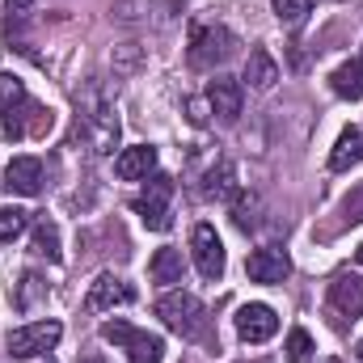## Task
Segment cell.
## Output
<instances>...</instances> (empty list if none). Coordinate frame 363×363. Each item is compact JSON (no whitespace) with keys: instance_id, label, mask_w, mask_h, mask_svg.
I'll use <instances>...</instances> for the list:
<instances>
[{"instance_id":"cell-1","label":"cell","mask_w":363,"mask_h":363,"mask_svg":"<svg viewBox=\"0 0 363 363\" xmlns=\"http://www.w3.org/2000/svg\"><path fill=\"white\" fill-rule=\"evenodd\" d=\"M157 317L165 321V330H174L186 342H194V338L207 334V308H203V300L190 296V291H169V296H161V300H157Z\"/></svg>"},{"instance_id":"cell-2","label":"cell","mask_w":363,"mask_h":363,"mask_svg":"<svg viewBox=\"0 0 363 363\" xmlns=\"http://www.w3.org/2000/svg\"><path fill=\"white\" fill-rule=\"evenodd\" d=\"M118 131H123L118 114L106 101H93L89 110H81V118H77V144H85L89 157H110L118 148Z\"/></svg>"},{"instance_id":"cell-3","label":"cell","mask_w":363,"mask_h":363,"mask_svg":"<svg viewBox=\"0 0 363 363\" xmlns=\"http://www.w3.org/2000/svg\"><path fill=\"white\" fill-rule=\"evenodd\" d=\"M101 338L106 342H114L118 351H127V359L131 363H161L165 359V342L157 338V334H148V330H140V325H131V321H106L101 325Z\"/></svg>"},{"instance_id":"cell-4","label":"cell","mask_w":363,"mask_h":363,"mask_svg":"<svg viewBox=\"0 0 363 363\" xmlns=\"http://www.w3.org/2000/svg\"><path fill=\"white\" fill-rule=\"evenodd\" d=\"M233 51H237V34H233L228 26H194L186 60H190V68L211 72V68H216V64H224Z\"/></svg>"},{"instance_id":"cell-5","label":"cell","mask_w":363,"mask_h":363,"mask_svg":"<svg viewBox=\"0 0 363 363\" xmlns=\"http://www.w3.org/2000/svg\"><path fill=\"white\" fill-rule=\"evenodd\" d=\"M148 186L131 199V211L152 228V233H165L169 228V199H174V178L169 174H148Z\"/></svg>"},{"instance_id":"cell-6","label":"cell","mask_w":363,"mask_h":363,"mask_svg":"<svg viewBox=\"0 0 363 363\" xmlns=\"http://www.w3.org/2000/svg\"><path fill=\"white\" fill-rule=\"evenodd\" d=\"M60 338H64V325L60 321H30V325H17L9 334V355L13 359H34V355L55 351Z\"/></svg>"},{"instance_id":"cell-7","label":"cell","mask_w":363,"mask_h":363,"mask_svg":"<svg viewBox=\"0 0 363 363\" xmlns=\"http://www.w3.org/2000/svg\"><path fill=\"white\" fill-rule=\"evenodd\" d=\"M4 123V135L9 140H43L51 127H55V114L47 110V106H38L34 97H26L9 118H0Z\"/></svg>"},{"instance_id":"cell-8","label":"cell","mask_w":363,"mask_h":363,"mask_svg":"<svg viewBox=\"0 0 363 363\" xmlns=\"http://www.w3.org/2000/svg\"><path fill=\"white\" fill-rule=\"evenodd\" d=\"M190 254H194V267L199 274L207 279V283H220L224 279V241L216 237V228L211 224H194V233H190Z\"/></svg>"},{"instance_id":"cell-9","label":"cell","mask_w":363,"mask_h":363,"mask_svg":"<svg viewBox=\"0 0 363 363\" xmlns=\"http://www.w3.org/2000/svg\"><path fill=\"white\" fill-rule=\"evenodd\" d=\"M135 300V287L118 274H97L89 283V296H85V313H110L114 304H131Z\"/></svg>"},{"instance_id":"cell-10","label":"cell","mask_w":363,"mask_h":363,"mask_svg":"<svg viewBox=\"0 0 363 363\" xmlns=\"http://www.w3.org/2000/svg\"><path fill=\"white\" fill-rule=\"evenodd\" d=\"M207 106H211V114L220 118V123H237L241 118V106H245V89H241V81H233V77H216V81H207Z\"/></svg>"},{"instance_id":"cell-11","label":"cell","mask_w":363,"mask_h":363,"mask_svg":"<svg viewBox=\"0 0 363 363\" xmlns=\"http://www.w3.org/2000/svg\"><path fill=\"white\" fill-rule=\"evenodd\" d=\"M237 334L241 342H271L279 334V317L271 304H241L237 308Z\"/></svg>"},{"instance_id":"cell-12","label":"cell","mask_w":363,"mask_h":363,"mask_svg":"<svg viewBox=\"0 0 363 363\" xmlns=\"http://www.w3.org/2000/svg\"><path fill=\"white\" fill-rule=\"evenodd\" d=\"M245 274H250L254 283H283V279L291 274V258H287V250H279V245H262V250H254V254L245 258Z\"/></svg>"},{"instance_id":"cell-13","label":"cell","mask_w":363,"mask_h":363,"mask_svg":"<svg viewBox=\"0 0 363 363\" xmlns=\"http://www.w3.org/2000/svg\"><path fill=\"white\" fill-rule=\"evenodd\" d=\"M330 308L338 317H363V279L359 274H338L330 283Z\"/></svg>"},{"instance_id":"cell-14","label":"cell","mask_w":363,"mask_h":363,"mask_svg":"<svg viewBox=\"0 0 363 363\" xmlns=\"http://www.w3.org/2000/svg\"><path fill=\"white\" fill-rule=\"evenodd\" d=\"M152 169H157V148H152V144H131V148H123L118 161H114V174L123 182H144Z\"/></svg>"},{"instance_id":"cell-15","label":"cell","mask_w":363,"mask_h":363,"mask_svg":"<svg viewBox=\"0 0 363 363\" xmlns=\"http://www.w3.org/2000/svg\"><path fill=\"white\" fill-rule=\"evenodd\" d=\"M182 0H118L114 4V21H127V26H148V21H161L157 13H174Z\"/></svg>"},{"instance_id":"cell-16","label":"cell","mask_w":363,"mask_h":363,"mask_svg":"<svg viewBox=\"0 0 363 363\" xmlns=\"http://www.w3.org/2000/svg\"><path fill=\"white\" fill-rule=\"evenodd\" d=\"M4 186L17 194H38L43 190V161L38 157H13L4 169Z\"/></svg>"},{"instance_id":"cell-17","label":"cell","mask_w":363,"mask_h":363,"mask_svg":"<svg viewBox=\"0 0 363 363\" xmlns=\"http://www.w3.org/2000/svg\"><path fill=\"white\" fill-rule=\"evenodd\" d=\"M203 194H207V199H216V203H233V199L241 194L233 161H216V165L207 169V182H203Z\"/></svg>"},{"instance_id":"cell-18","label":"cell","mask_w":363,"mask_h":363,"mask_svg":"<svg viewBox=\"0 0 363 363\" xmlns=\"http://www.w3.org/2000/svg\"><path fill=\"white\" fill-rule=\"evenodd\" d=\"M250 89H258V93H267L274 89V81H279V64L271 60V51H262V47H254L250 51V60H245V77H241Z\"/></svg>"},{"instance_id":"cell-19","label":"cell","mask_w":363,"mask_h":363,"mask_svg":"<svg viewBox=\"0 0 363 363\" xmlns=\"http://www.w3.org/2000/svg\"><path fill=\"white\" fill-rule=\"evenodd\" d=\"M359 161H363V131L359 127H347V131L338 135L334 152H330V169H334V174H347V169L359 165Z\"/></svg>"},{"instance_id":"cell-20","label":"cell","mask_w":363,"mask_h":363,"mask_svg":"<svg viewBox=\"0 0 363 363\" xmlns=\"http://www.w3.org/2000/svg\"><path fill=\"white\" fill-rule=\"evenodd\" d=\"M182 271H186L182 267V250H169V245L157 250L152 262H148V279L152 283H182Z\"/></svg>"},{"instance_id":"cell-21","label":"cell","mask_w":363,"mask_h":363,"mask_svg":"<svg viewBox=\"0 0 363 363\" xmlns=\"http://www.w3.org/2000/svg\"><path fill=\"white\" fill-rule=\"evenodd\" d=\"M330 89L338 93V97H351V101H359V97H363V60H351V64L334 68V77H330Z\"/></svg>"},{"instance_id":"cell-22","label":"cell","mask_w":363,"mask_h":363,"mask_svg":"<svg viewBox=\"0 0 363 363\" xmlns=\"http://www.w3.org/2000/svg\"><path fill=\"white\" fill-rule=\"evenodd\" d=\"M43 296H47V283H43L34 271H26L17 283H13V304H17L21 313H30V308H34Z\"/></svg>"},{"instance_id":"cell-23","label":"cell","mask_w":363,"mask_h":363,"mask_svg":"<svg viewBox=\"0 0 363 363\" xmlns=\"http://www.w3.org/2000/svg\"><path fill=\"white\" fill-rule=\"evenodd\" d=\"M30 250H34L38 258H47V262H60V228H55L51 220H38V224H34Z\"/></svg>"},{"instance_id":"cell-24","label":"cell","mask_w":363,"mask_h":363,"mask_svg":"<svg viewBox=\"0 0 363 363\" xmlns=\"http://www.w3.org/2000/svg\"><path fill=\"white\" fill-rule=\"evenodd\" d=\"M271 4L283 30H300L308 21V13H313V0H271Z\"/></svg>"},{"instance_id":"cell-25","label":"cell","mask_w":363,"mask_h":363,"mask_svg":"<svg viewBox=\"0 0 363 363\" xmlns=\"http://www.w3.org/2000/svg\"><path fill=\"white\" fill-rule=\"evenodd\" d=\"M30 93L21 85V77H13V72H0V118H9L21 101H26Z\"/></svg>"},{"instance_id":"cell-26","label":"cell","mask_w":363,"mask_h":363,"mask_svg":"<svg viewBox=\"0 0 363 363\" xmlns=\"http://www.w3.org/2000/svg\"><path fill=\"white\" fill-rule=\"evenodd\" d=\"M30 228V211L26 207H0V241H17Z\"/></svg>"},{"instance_id":"cell-27","label":"cell","mask_w":363,"mask_h":363,"mask_svg":"<svg viewBox=\"0 0 363 363\" xmlns=\"http://www.w3.org/2000/svg\"><path fill=\"white\" fill-rule=\"evenodd\" d=\"M313 359V338H308V330H291L287 334V363H308Z\"/></svg>"},{"instance_id":"cell-28","label":"cell","mask_w":363,"mask_h":363,"mask_svg":"<svg viewBox=\"0 0 363 363\" xmlns=\"http://www.w3.org/2000/svg\"><path fill=\"white\" fill-rule=\"evenodd\" d=\"M254 211H258V199H254V194H237V199H233V220H237L241 233H250V228L258 224Z\"/></svg>"},{"instance_id":"cell-29","label":"cell","mask_w":363,"mask_h":363,"mask_svg":"<svg viewBox=\"0 0 363 363\" xmlns=\"http://www.w3.org/2000/svg\"><path fill=\"white\" fill-rule=\"evenodd\" d=\"M110 60H114V68H118V72H131V68L140 64V47H135V43H118Z\"/></svg>"},{"instance_id":"cell-30","label":"cell","mask_w":363,"mask_h":363,"mask_svg":"<svg viewBox=\"0 0 363 363\" xmlns=\"http://www.w3.org/2000/svg\"><path fill=\"white\" fill-rule=\"evenodd\" d=\"M342 220H347V224H359L363 220V186H355V190L342 199Z\"/></svg>"},{"instance_id":"cell-31","label":"cell","mask_w":363,"mask_h":363,"mask_svg":"<svg viewBox=\"0 0 363 363\" xmlns=\"http://www.w3.org/2000/svg\"><path fill=\"white\" fill-rule=\"evenodd\" d=\"M186 110H190V123H194V127H203L211 106H207V97H190V101H186Z\"/></svg>"},{"instance_id":"cell-32","label":"cell","mask_w":363,"mask_h":363,"mask_svg":"<svg viewBox=\"0 0 363 363\" xmlns=\"http://www.w3.org/2000/svg\"><path fill=\"white\" fill-rule=\"evenodd\" d=\"M4 9H9L13 17H26V13L34 9V0H4Z\"/></svg>"},{"instance_id":"cell-33","label":"cell","mask_w":363,"mask_h":363,"mask_svg":"<svg viewBox=\"0 0 363 363\" xmlns=\"http://www.w3.org/2000/svg\"><path fill=\"white\" fill-rule=\"evenodd\" d=\"M355 359L363 363V338H359V342H355Z\"/></svg>"},{"instance_id":"cell-34","label":"cell","mask_w":363,"mask_h":363,"mask_svg":"<svg viewBox=\"0 0 363 363\" xmlns=\"http://www.w3.org/2000/svg\"><path fill=\"white\" fill-rule=\"evenodd\" d=\"M81 363H101V355H85V359H81Z\"/></svg>"},{"instance_id":"cell-35","label":"cell","mask_w":363,"mask_h":363,"mask_svg":"<svg viewBox=\"0 0 363 363\" xmlns=\"http://www.w3.org/2000/svg\"><path fill=\"white\" fill-rule=\"evenodd\" d=\"M355 258H359V267H363V245H359V250H355Z\"/></svg>"},{"instance_id":"cell-36","label":"cell","mask_w":363,"mask_h":363,"mask_svg":"<svg viewBox=\"0 0 363 363\" xmlns=\"http://www.w3.org/2000/svg\"><path fill=\"white\" fill-rule=\"evenodd\" d=\"M47 363H55V359H47Z\"/></svg>"},{"instance_id":"cell-37","label":"cell","mask_w":363,"mask_h":363,"mask_svg":"<svg viewBox=\"0 0 363 363\" xmlns=\"http://www.w3.org/2000/svg\"><path fill=\"white\" fill-rule=\"evenodd\" d=\"M359 60H363V55H359Z\"/></svg>"}]
</instances>
